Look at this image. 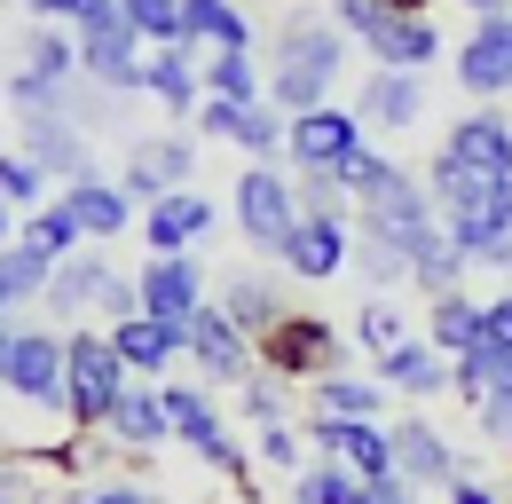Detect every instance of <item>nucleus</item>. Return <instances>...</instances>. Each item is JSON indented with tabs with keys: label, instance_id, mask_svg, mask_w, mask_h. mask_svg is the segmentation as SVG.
<instances>
[{
	"label": "nucleus",
	"instance_id": "obj_19",
	"mask_svg": "<svg viewBox=\"0 0 512 504\" xmlns=\"http://www.w3.org/2000/svg\"><path fill=\"white\" fill-rule=\"evenodd\" d=\"M394 473H402L410 489H449V481H457V473H473V465H465V457H457L426 418H402V426H394Z\"/></svg>",
	"mask_w": 512,
	"mask_h": 504
},
{
	"label": "nucleus",
	"instance_id": "obj_47",
	"mask_svg": "<svg viewBox=\"0 0 512 504\" xmlns=\"http://www.w3.org/2000/svg\"><path fill=\"white\" fill-rule=\"evenodd\" d=\"M449 504H512V497H497V489L473 481V473H457V481H449Z\"/></svg>",
	"mask_w": 512,
	"mask_h": 504
},
{
	"label": "nucleus",
	"instance_id": "obj_37",
	"mask_svg": "<svg viewBox=\"0 0 512 504\" xmlns=\"http://www.w3.org/2000/svg\"><path fill=\"white\" fill-rule=\"evenodd\" d=\"M119 16H127V24L150 40V48H174V40H190V32H182V0H119Z\"/></svg>",
	"mask_w": 512,
	"mask_h": 504
},
{
	"label": "nucleus",
	"instance_id": "obj_3",
	"mask_svg": "<svg viewBox=\"0 0 512 504\" xmlns=\"http://www.w3.org/2000/svg\"><path fill=\"white\" fill-rule=\"evenodd\" d=\"M253 363L268 378H284V386H316V378H331L339 363H347V339H339V323L331 315H300L284 308L268 331L253 339Z\"/></svg>",
	"mask_w": 512,
	"mask_h": 504
},
{
	"label": "nucleus",
	"instance_id": "obj_50",
	"mask_svg": "<svg viewBox=\"0 0 512 504\" xmlns=\"http://www.w3.org/2000/svg\"><path fill=\"white\" fill-rule=\"evenodd\" d=\"M16 221H24V213H16L8 197H0V245H16Z\"/></svg>",
	"mask_w": 512,
	"mask_h": 504
},
{
	"label": "nucleus",
	"instance_id": "obj_31",
	"mask_svg": "<svg viewBox=\"0 0 512 504\" xmlns=\"http://www.w3.org/2000/svg\"><path fill=\"white\" fill-rule=\"evenodd\" d=\"M308 394H316V418H386V386H379V378L331 371V378H316Z\"/></svg>",
	"mask_w": 512,
	"mask_h": 504
},
{
	"label": "nucleus",
	"instance_id": "obj_23",
	"mask_svg": "<svg viewBox=\"0 0 512 504\" xmlns=\"http://www.w3.org/2000/svg\"><path fill=\"white\" fill-rule=\"evenodd\" d=\"M64 205L79 213L87 245H111V237H127V229H134V197H127L119 182H103V174H87V182H64Z\"/></svg>",
	"mask_w": 512,
	"mask_h": 504
},
{
	"label": "nucleus",
	"instance_id": "obj_44",
	"mask_svg": "<svg viewBox=\"0 0 512 504\" xmlns=\"http://www.w3.org/2000/svg\"><path fill=\"white\" fill-rule=\"evenodd\" d=\"M481 347H505V355H512V292L481 300Z\"/></svg>",
	"mask_w": 512,
	"mask_h": 504
},
{
	"label": "nucleus",
	"instance_id": "obj_13",
	"mask_svg": "<svg viewBox=\"0 0 512 504\" xmlns=\"http://www.w3.org/2000/svg\"><path fill=\"white\" fill-rule=\"evenodd\" d=\"M134 284H142V315H158V323H190L213 300L205 292V260H190V252H150L134 268Z\"/></svg>",
	"mask_w": 512,
	"mask_h": 504
},
{
	"label": "nucleus",
	"instance_id": "obj_18",
	"mask_svg": "<svg viewBox=\"0 0 512 504\" xmlns=\"http://www.w3.org/2000/svg\"><path fill=\"white\" fill-rule=\"evenodd\" d=\"M457 166H473V174H489V182H512V119L497 103H481V111H465V119L449 126L442 142Z\"/></svg>",
	"mask_w": 512,
	"mask_h": 504
},
{
	"label": "nucleus",
	"instance_id": "obj_48",
	"mask_svg": "<svg viewBox=\"0 0 512 504\" xmlns=\"http://www.w3.org/2000/svg\"><path fill=\"white\" fill-rule=\"evenodd\" d=\"M481 410V434L489 441H512V402H473Z\"/></svg>",
	"mask_w": 512,
	"mask_h": 504
},
{
	"label": "nucleus",
	"instance_id": "obj_40",
	"mask_svg": "<svg viewBox=\"0 0 512 504\" xmlns=\"http://www.w3.org/2000/svg\"><path fill=\"white\" fill-rule=\"evenodd\" d=\"M24 16H40V24H71V32H87V24H103V16H119V0H16Z\"/></svg>",
	"mask_w": 512,
	"mask_h": 504
},
{
	"label": "nucleus",
	"instance_id": "obj_28",
	"mask_svg": "<svg viewBox=\"0 0 512 504\" xmlns=\"http://www.w3.org/2000/svg\"><path fill=\"white\" fill-rule=\"evenodd\" d=\"M197 79H205V95H221V103H260V95H268V71H260L253 48H205Z\"/></svg>",
	"mask_w": 512,
	"mask_h": 504
},
{
	"label": "nucleus",
	"instance_id": "obj_1",
	"mask_svg": "<svg viewBox=\"0 0 512 504\" xmlns=\"http://www.w3.org/2000/svg\"><path fill=\"white\" fill-rule=\"evenodd\" d=\"M347 32H339V16L331 8H292L284 24H276V40H268V103L284 111V119H300V111H316L331 103V87H339V71H347Z\"/></svg>",
	"mask_w": 512,
	"mask_h": 504
},
{
	"label": "nucleus",
	"instance_id": "obj_21",
	"mask_svg": "<svg viewBox=\"0 0 512 504\" xmlns=\"http://www.w3.org/2000/svg\"><path fill=\"white\" fill-rule=\"evenodd\" d=\"M142 237H150V252H197V237H213V197L166 189L158 205H142Z\"/></svg>",
	"mask_w": 512,
	"mask_h": 504
},
{
	"label": "nucleus",
	"instance_id": "obj_9",
	"mask_svg": "<svg viewBox=\"0 0 512 504\" xmlns=\"http://www.w3.org/2000/svg\"><path fill=\"white\" fill-rule=\"evenodd\" d=\"M197 174V142L190 134H134L127 158H119V189L134 205H158L166 189H190Z\"/></svg>",
	"mask_w": 512,
	"mask_h": 504
},
{
	"label": "nucleus",
	"instance_id": "obj_15",
	"mask_svg": "<svg viewBox=\"0 0 512 504\" xmlns=\"http://www.w3.org/2000/svg\"><path fill=\"white\" fill-rule=\"evenodd\" d=\"M355 119L371 126V134H410V126L426 119V71H386V63H371L363 71V95H355Z\"/></svg>",
	"mask_w": 512,
	"mask_h": 504
},
{
	"label": "nucleus",
	"instance_id": "obj_34",
	"mask_svg": "<svg viewBox=\"0 0 512 504\" xmlns=\"http://www.w3.org/2000/svg\"><path fill=\"white\" fill-rule=\"evenodd\" d=\"M48 276H56V260H48V252H32V245H0V308L16 315L24 300H40V292H48Z\"/></svg>",
	"mask_w": 512,
	"mask_h": 504
},
{
	"label": "nucleus",
	"instance_id": "obj_14",
	"mask_svg": "<svg viewBox=\"0 0 512 504\" xmlns=\"http://www.w3.org/2000/svg\"><path fill=\"white\" fill-rule=\"evenodd\" d=\"M16 150L48 174V182H87V174H103L95 166V142H87V126H71V119H16Z\"/></svg>",
	"mask_w": 512,
	"mask_h": 504
},
{
	"label": "nucleus",
	"instance_id": "obj_33",
	"mask_svg": "<svg viewBox=\"0 0 512 504\" xmlns=\"http://www.w3.org/2000/svg\"><path fill=\"white\" fill-rule=\"evenodd\" d=\"M292 497L300 504H371V481H363L355 465L323 457V465H300V473H292Z\"/></svg>",
	"mask_w": 512,
	"mask_h": 504
},
{
	"label": "nucleus",
	"instance_id": "obj_35",
	"mask_svg": "<svg viewBox=\"0 0 512 504\" xmlns=\"http://www.w3.org/2000/svg\"><path fill=\"white\" fill-rule=\"evenodd\" d=\"M465 268H473V260H465V252L449 245V229H442V237H426V245L410 252V284H418L426 300H442V292H457V284H465Z\"/></svg>",
	"mask_w": 512,
	"mask_h": 504
},
{
	"label": "nucleus",
	"instance_id": "obj_41",
	"mask_svg": "<svg viewBox=\"0 0 512 504\" xmlns=\"http://www.w3.org/2000/svg\"><path fill=\"white\" fill-rule=\"evenodd\" d=\"M410 331H402V308L394 300H363V315H355V347H371V355H386V347H402Z\"/></svg>",
	"mask_w": 512,
	"mask_h": 504
},
{
	"label": "nucleus",
	"instance_id": "obj_8",
	"mask_svg": "<svg viewBox=\"0 0 512 504\" xmlns=\"http://www.w3.org/2000/svg\"><path fill=\"white\" fill-rule=\"evenodd\" d=\"M182 355L205 371V386H245V378L260 371V363H253V339L229 323V308H221V300H205V308L182 323Z\"/></svg>",
	"mask_w": 512,
	"mask_h": 504
},
{
	"label": "nucleus",
	"instance_id": "obj_29",
	"mask_svg": "<svg viewBox=\"0 0 512 504\" xmlns=\"http://www.w3.org/2000/svg\"><path fill=\"white\" fill-rule=\"evenodd\" d=\"M182 32H190L197 48H253L245 0H182Z\"/></svg>",
	"mask_w": 512,
	"mask_h": 504
},
{
	"label": "nucleus",
	"instance_id": "obj_45",
	"mask_svg": "<svg viewBox=\"0 0 512 504\" xmlns=\"http://www.w3.org/2000/svg\"><path fill=\"white\" fill-rule=\"evenodd\" d=\"M0 504H40V481L24 473V457H16V449L0 457Z\"/></svg>",
	"mask_w": 512,
	"mask_h": 504
},
{
	"label": "nucleus",
	"instance_id": "obj_10",
	"mask_svg": "<svg viewBox=\"0 0 512 504\" xmlns=\"http://www.w3.org/2000/svg\"><path fill=\"white\" fill-rule=\"evenodd\" d=\"M457 87H465V95H481V103L512 95V8L473 16V32L457 40Z\"/></svg>",
	"mask_w": 512,
	"mask_h": 504
},
{
	"label": "nucleus",
	"instance_id": "obj_25",
	"mask_svg": "<svg viewBox=\"0 0 512 504\" xmlns=\"http://www.w3.org/2000/svg\"><path fill=\"white\" fill-rule=\"evenodd\" d=\"M16 71H32V79H79V32L24 16V32H16Z\"/></svg>",
	"mask_w": 512,
	"mask_h": 504
},
{
	"label": "nucleus",
	"instance_id": "obj_20",
	"mask_svg": "<svg viewBox=\"0 0 512 504\" xmlns=\"http://www.w3.org/2000/svg\"><path fill=\"white\" fill-rule=\"evenodd\" d=\"M119 268L111 260H95V252L79 245L71 260H56V276H48V292H40V308H48V323H79V315L103 308V284H111Z\"/></svg>",
	"mask_w": 512,
	"mask_h": 504
},
{
	"label": "nucleus",
	"instance_id": "obj_6",
	"mask_svg": "<svg viewBox=\"0 0 512 504\" xmlns=\"http://www.w3.org/2000/svg\"><path fill=\"white\" fill-rule=\"evenodd\" d=\"M166 394V418H174V441L182 449H197L213 473H229V481H245L253 489V465H245V449H237V434L221 426V410H213V394L205 386H158Z\"/></svg>",
	"mask_w": 512,
	"mask_h": 504
},
{
	"label": "nucleus",
	"instance_id": "obj_11",
	"mask_svg": "<svg viewBox=\"0 0 512 504\" xmlns=\"http://www.w3.org/2000/svg\"><path fill=\"white\" fill-rule=\"evenodd\" d=\"M142 56H150V40L134 32L127 16H103V24L79 32V71L95 87H111V95H142Z\"/></svg>",
	"mask_w": 512,
	"mask_h": 504
},
{
	"label": "nucleus",
	"instance_id": "obj_30",
	"mask_svg": "<svg viewBox=\"0 0 512 504\" xmlns=\"http://www.w3.org/2000/svg\"><path fill=\"white\" fill-rule=\"evenodd\" d=\"M16 245L48 252V260H71V252L87 245V229H79V213H71L64 197H48V205H32V213L16 221Z\"/></svg>",
	"mask_w": 512,
	"mask_h": 504
},
{
	"label": "nucleus",
	"instance_id": "obj_7",
	"mask_svg": "<svg viewBox=\"0 0 512 504\" xmlns=\"http://www.w3.org/2000/svg\"><path fill=\"white\" fill-rule=\"evenodd\" d=\"M363 142H371V126L355 119V111H339V103H316V111H300V119L284 126V158H292V174H339Z\"/></svg>",
	"mask_w": 512,
	"mask_h": 504
},
{
	"label": "nucleus",
	"instance_id": "obj_12",
	"mask_svg": "<svg viewBox=\"0 0 512 504\" xmlns=\"http://www.w3.org/2000/svg\"><path fill=\"white\" fill-rule=\"evenodd\" d=\"M347 252H355V221H347V213H300V221H292V237L276 245V260H284V276L323 284V276H339V268H347Z\"/></svg>",
	"mask_w": 512,
	"mask_h": 504
},
{
	"label": "nucleus",
	"instance_id": "obj_42",
	"mask_svg": "<svg viewBox=\"0 0 512 504\" xmlns=\"http://www.w3.org/2000/svg\"><path fill=\"white\" fill-rule=\"evenodd\" d=\"M245 418L253 426H284V378H268V371L245 378Z\"/></svg>",
	"mask_w": 512,
	"mask_h": 504
},
{
	"label": "nucleus",
	"instance_id": "obj_49",
	"mask_svg": "<svg viewBox=\"0 0 512 504\" xmlns=\"http://www.w3.org/2000/svg\"><path fill=\"white\" fill-rule=\"evenodd\" d=\"M371 504H418V489L402 473H386V481H371Z\"/></svg>",
	"mask_w": 512,
	"mask_h": 504
},
{
	"label": "nucleus",
	"instance_id": "obj_16",
	"mask_svg": "<svg viewBox=\"0 0 512 504\" xmlns=\"http://www.w3.org/2000/svg\"><path fill=\"white\" fill-rule=\"evenodd\" d=\"M308 441H316L323 457L355 465L363 481H386V473H394V426H379V418H316Z\"/></svg>",
	"mask_w": 512,
	"mask_h": 504
},
{
	"label": "nucleus",
	"instance_id": "obj_17",
	"mask_svg": "<svg viewBox=\"0 0 512 504\" xmlns=\"http://www.w3.org/2000/svg\"><path fill=\"white\" fill-rule=\"evenodd\" d=\"M197 63H205V48H197V40H174V48H150V56H142V95H150L166 119H190L197 103H205Z\"/></svg>",
	"mask_w": 512,
	"mask_h": 504
},
{
	"label": "nucleus",
	"instance_id": "obj_22",
	"mask_svg": "<svg viewBox=\"0 0 512 504\" xmlns=\"http://www.w3.org/2000/svg\"><path fill=\"white\" fill-rule=\"evenodd\" d=\"M111 331V347H119V363L134 378H166L182 363V323H158V315H127V323H103Z\"/></svg>",
	"mask_w": 512,
	"mask_h": 504
},
{
	"label": "nucleus",
	"instance_id": "obj_36",
	"mask_svg": "<svg viewBox=\"0 0 512 504\" xmlns=\"http://www.w3.org/2000/svg\"><path fill=\"white\" fill-rule=\"evenodd\" d=\"M347 268L371 284V292H394V284H410V252L371 237V229H355V252H347Z\"/></svg>",
	"mask_w": 512,
	"mask_h": 504
},
{
	"label": "nucleus",
	"instance_id": "obj_39",
	"mask_svg": "<svg viewBox=\"0 0 512 504\" xmlns=\"http://www.w3.org/2000/svg\"><path fill=\"white\" fill-rule=\"evenodd\" d=\"M0 197H8L16 213H32V205H48V174H40L24 150H0Z\"/></svg>",
	"mask_w": 512,
	"mask_h": 504
},
{
	"label": "nucleus",
	"instance_id": "obj_38",
	"mask_svg": "<svg viewBox=\"0 0 512 504\" xmlns=\"http://www.w3.org/2000/svg\"><path fill=\"white\" fill-rule=\"evenodd\" d=\"M284 126L292 119L260 95V103H245V119H237V150H245V158H276V150H284Z\"/></svg>",
	"mask_w": 512,
	"mask_h": 504
},
{
	"label": "nucleus",
	"instance_id": "obj_4",
	"mask_svg": "<svg viewBox=\"0 0 512 504\" xmlns=\"http://www.w3.org/2000/svg\"><path fill=\"white\" fill-rule=\"evenodd\" d=\"M229 197H237V229H245L253 252H276L292 237V221H300V189H292V174H284L276 158H253Z\"/></svg>",
	"mask_w": 512,
	"mask_h": 504
},
{
	"label": "nucleus",
	"instance_id": "obj_32",
	"mask_svg": "<svg viewBox=\"0 0 512 504\" xmlns=\"http://www.w3.org/2000/svg\"><path fill=\"white\" fill-rule=\"evenodd\" d=\"M426 339L442 347L449 363H457L465 347H481V300H465V284H457V292H442V300H434V315H426Z\"/></svg>",
	"mask_w": 512,
	"mask_h": 504
},
{
	"label": "nucleus",
	"instance_id": "obj_27",
	"mask_svg": "<svg viewBox=\"0 0 512 504\" xmlns=\"http://www.w3.org/2000/svg\"><path fill=\"white\" fill-rule=\"evenodd\" d=\"M221 308H229V323H237L245 339H260V331L284 315V284H276V276H260V268H237V276L221 284Z\"/></svg>",
	"mask_w": 512,
	"mask_h": 504
},
{
	"label": "nucleus",
	"instance_id": "obj_52",
	"mask_svg": "<svg viewBox=\"0 0 512 504\" xmlns=\"http://www.w3.org/2000/svg\"><path fill=\"white\" fill-rule=\"evenodd\" d=\"M457 8H473V16H489V8H512V0H457Z\"/></svg>",
	"mask_w": 512,
	"mask_h": 504
},
{
	"label": "nucleus",
	"instance_id": "obj_51",
	"mask_svg": "<svg viewBox=\"0 0 512 504\" xmlns=\"http://www.w3.org/2000/svg\"><path fill=\"white\" fill-rule=\"evenodd\" d=\"M386 8H410V16H434V0H386Z\"/></svg>",
	"mask_w": 512,
	"mask_h": 504
},
{
	"label": "nucleus",
	"instance_id": "obj_24",
	"mask_svg": "<svg viewBox=\"0 0 512 504\" xmlns=\"http://www.w3.org/2000/svg\"><path fill=\"white\" fill-rule=\"evenodd\" d=\"M379 386L386 394H449V355L434 339H402V347H386L379 355Z\"/></svg>",
	"mask_w": 512,
	"mask_h": 504
},
{
	"label": "nucleus",
	"instance_id": "obj_46",
	"mask_svg": "<svg viewBox=\"0 0 512 504\" xmlns=\"http://www.w3.org/2000/svg\"><path fill=\"white\" fill-rule=\"evenodd\" d=\"M71 504H158L150 489H134V481H95V489H79Z\"/></svg>",
	"mask_w": 512,
	"mask_h": 504
},
{
	"label": "nucleus",
	"instance_id": "obj_43",
	"mask_svg": "<svg viewBox=\"0 0 512 504\" xmlns=\"http://www.w3.org/2000/svg\"><path fill=\"white\" fill-rule=\"evenodd\" d=\"M260 465H276V473H300V457H308V441L292 434V426H260Z\"/></svg>",
	"mask_w": 512,
	"mask_h": 504
},
{
	"label": "nucleus",
	"instance_id": "obj_26",
	"mask_svg": "<svg viewBox=\"0 0 512 504\" xmlns=\"http://www.w3.org/2000/svg\"><path fill=\"white\" fill-rule=\"evenodd\" d=\"M103 434H119L127 449H166V441H174V418H166V394H158V386H127Z\"/></svg>",
	"mask_w": 512,
	"mask_h": 504
},
{
	"label": "nucleus",
	"instance_id": "obj_5",
	"mask_svg": "<svg viewBox=\"0 0 512 504\" xmlns=\"http://www.w3.org/2000/svg\"><path fill=\"white\" fill-rule=\"evenodd\" d=\"M0 386L32 410H64V331L56 323H16V339L0 355Z\"/></svg>",
	"mask_w": 512,
	"mask_h": 504
},
{
	"label": "nucleus",
	"instance_id": "obj_53",
	"mask_svg": "<svg viewBox=\"0 0 512 504\" xmlns=\"http://www.w3.org/2000/svg\"><path fill=\"white\" fill-rule=\"evenodd\" d=\"M505 449H512V441H505Z\"/></svg>",
	"mask_w": 512,
	"mask_h": 504
},
{
	"label": "nucleus",
	"instance_id": "obj_2",
	"mask_svg": "<svg viewBox=\"0 0 512 504\" xmlns=\"http://www.w3.org/2000/svg\"><path fill=\"white\" fill-rule=\"evenodd\" d=\"M127 386H134V371L119 363L111 331H64V418L79 434H103Z\"/></svg>",
	"mask_w": 512,
	"mask_h": 504
}]
</instances>
